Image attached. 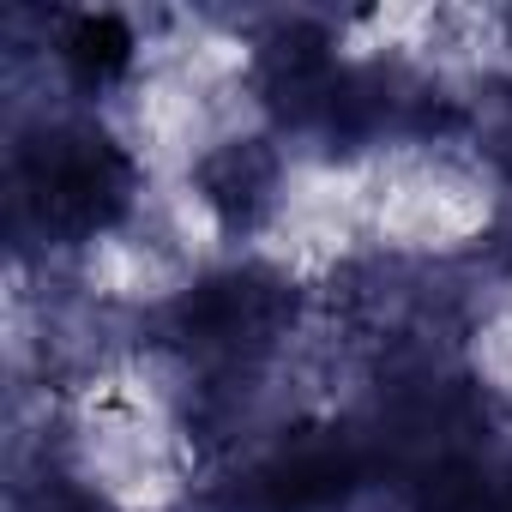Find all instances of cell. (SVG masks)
<instances>
[{
    "instance_id": "6da1fadb",
    "label": "cell",
    "mask_w": 512,
    "mask_h": 512,
    "mask_svg": "<svg viewBox=\"0 0 512 512\" xmlns=\"http://www.w3.org/2000/svg\"><path fill=\"white\" fill-rule=\"evenodd\" d=\"M290 314H296V296H290V284L278 272L229 266V272L199 278L175 302V338L211 374H247L284 338Z\"/></svg>"
},
{
    "instance_id": "7a4b0ae2",
    "label": "cell",
    "mask_w": 512,
    "mask_h": 512,
    "mask_svg": "<svg viewBox=\"0 0 512 512\" xmlns=\"http://www.w3.org/2000/svg\"><path fill=\"white\" fill-rule=\"evenodd\" d=\"M133 199V163L91 127H55L19 163V205L37 211L49 235H97Z\"/></svg>"
},
{
    "instance_id": "3957f363",
    "label": "cell",
    "mask_w": 512,
    "mask_h": 512,
    "mask_svg": "<svg viewBox=\"0 0 512 512\" xmlns=\"http://www.w3.org/2000/svg\"><path fill=\"white\" fill-rule=\"evenodd\" d=\"M199 193L229 235H253L278 199V151L266 139H229L199 157Z\"/></svg>"
},
{
    "instance_id": "277c9868",
    "label": "cell",
    "mask_w": 512,
    "mask_h": 512,
    "mask_svg": "<svg viewBox=\"0 0 512 512\" xmlns=\"http://www.w3.org/2000/svg\"><path fill=\"white\" fill-rule=\"evenodd\" d=\"M61 55H67V67H73L85 85H109L115 73H127L133 37H127V25H121L115 13H79V19H67V31H61Z\"/></svg>"
}]
</instances>
